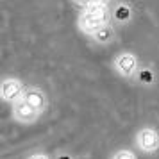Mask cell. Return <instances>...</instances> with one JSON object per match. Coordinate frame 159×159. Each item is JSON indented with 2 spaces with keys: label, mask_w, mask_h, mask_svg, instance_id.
I'll list each match as a JSON object with an SVG mask.
<instances>
[{
  "label": "cell",
  "mask_w": 159,
  "mask_h": 159,
  "mask_svg": "<svg viewBox=\"0 0 159 159\" xmlns=\"http://www.w3.org/2000/svg\"><path fill=\"white\" fill-rule=\"evenodd\" d=\"M89 38H91V41H93V43L100 45V47L111 45L113 41H115V38H116V30H115V25H113V22H111V23H106V25H102L100 29L97 30V32H93Z\"/></svg>",
  "instance_id": "ba28073f"
},
{
  "label": "cell",
  "mask_w": 159,
  "mask_h": 159,
  "mask_svg": "<svg viewBox=\"0 0 159 159\" xmlns=\"http://www.w3.org/2000/svg\"><path fill=\"white\" fill-rule=\"evenodd\" d=\"M136 80H139L141 84H152L154 82V72L150 68H139V72L136 75Z\"/></svg>",
  "instance_id": "9c48e42d"
},
{
  "label": "cell",
  "mask_w": 159,
  "mask_h": 159,
  "mask_svg": "<svg viewBox=\"0 0 159 159\" xmlns=\"http://www.w3.org/2000/svg\"><path fill=\"white\" fill-rule=\"evenodd\" d=\"M106 23H111V7L106 2H97L80 11L79 18H77V29L84 36L89 38Z\"/></svg>",
  "instance_id": "6da1fadb"
},
{
  "label": "cell",
  "mask_w": 159,
  "mask_h": 159,
  "mask_svg": "<svg viewBox=\"0 0 159 159\" xmlns=\"http://www.w3.org/2000/svg\"><path fill=\"white\" fill-rule=\"evenodd\" d=\"M25 159H50V156H48V154H45V152L38 150V152H30Z\"/></svg>",
  "instance_id": "7c38bea8"
},
{
  "label": "cell",
  "mask_w": 159,
  "mask_h": 159,
  "mask_svg": "<svg viewBox=\"0 0 159 159\" xmlns=\"http://www.w3.org/2000/svg\"><path fill=\"white\" fill-rule=\"evenodd\" d=\"M139 68V59L130 50H122L113 57V70L122 79H136Z\"/></svg>",
  "instance_id": "7a4b0ae2"
},
{
  "label": "cell",
  "mask_w": 159,
  "mask_h": 159,
  "mask_svg": "<svg viewBox=\"0 0 159 159\" xmlns=\"http://www.w3.org/2000/svg\"><path fill=\"white\" fill-rule=\"evenodd\" d=\"M111 159H138V157L136 154L132 150H129V148H118V150L113 152Z\"/></svg>",
  "instance_id": "30bf717a"
},
{
  "label": "cell",
  "mask_w": 159,
  "mask_h": 159,
  "mask_svg": "<svg viewBox=\"0 0 159 159\" xmlns=\"http://www.w3.org/2000/svg\"><path fill=\"white\" fill-rule=\"evenodd\" d=\"M134 11L127 2H118L115 7H111V22L120 23V25H127L132 22Z\"/></svg>",
  "instance_id": "52a82bcc"
},
{
  "label": "cell",
  "mask_w": 159,
  "mask_h": 159,
  "mask_svg": "<svg viewBox=\"0 0 159 159\" xmlns=\"http://www.w3.org/2000/svg\"><path fill=\"white\" fill-rule=\"evenodd\" d=\"M57 159H72V156H68V154H59Z\"/></svg>",
  "instance_id": "4fadbf2b"
},
{
  "label": "cell",
  "mask_w": 159,
  "mask_h": 159,
  "mask_svg": "<svg viewBox=\"0 0 159 159\" xmlns=\"http://www.w3.org/2000/svg\"><path fill=\"white\" fill-rule=\"evenodd\" d=\"M11 118L20 125H34L41 118V115L22 97L20 100L11 104Z\"/></svg>",
  "instance_id": "277c9868"
},
{
  "label": "cell",
  "mask_w": 159,
  "mask_h": 159,
  "mask_svg": "<svg viewBox=\"0 0 159 159\" xmlns=\"http://www.w3.org/2000/svg\"><path fill=\"white\" fill-rule=\"evenodd\" d=\"M134 145L143 154H156L159 150V132L154 127H141L136 132Z\"/></svg>",
  "instance_id": "5b68a950"
},
{
  "label": "cell",
  "mask_w": 159,
  "mask_h": 159,
  "mask_svg": "<svg viewBox=\"0 0 159 159\" xmlns=\"http://www.w3.org/2000/svg\"><path fill=\"white\" fill-rule=\"evenodd\" d=\"M25 84L20 77L16 75H4L0 77V100L6 104H15L20 100L25 91Z\"/></svg>",
  "instance_id": "3957f363"
},
{
  "label": "cell",
  "mask_w": 159,
  "mask_h": 159,
  "mask_svg": "<svg viewBox=\"0 0 159 159\" xmlns=\"http://www.w3.org/2000/svg\"><path fill=\"white\" fill-rule=\"evenodd\" d=\"M72 2H73V6H75V7H79L80 11H82V9H86V7H89V6L97 4L98 0H72Z\"/></svg>",
  "instance_id": "8fae6325"
},
{
  "label": "cell",
  "mask_w": 159,
  "mask_h": 159,
  "mask_svg": "<svg viewBox=\"0 0 159 159\" xmlns=\"http://www.w3.org/2000/svg\"><path fill=\"white\" fill-rule=\"evenodd\" d=\"M23 98L29 102L39 115H43L45 111H47V107H48L47 93H45L41 88H38V86H27L25 88V91H23Z\"/></svg>",
  "instance_id": "8992f818"
},
{
  "label": "cell",
  "mask_w": 159,
  "mask_h": 159,
  "mask_svg": "<svg viewBox=\"0 0 159 159\" xmlns=\"http://www.w3.org/2000/svg\"><path fill=\"white\" fill-rule=\"evenodd\" d=\"M98 2H106V4H109V2H111V0H98Z\"/></svg>",
  "instance_id": "5bb4252c"
}]
</instances>
